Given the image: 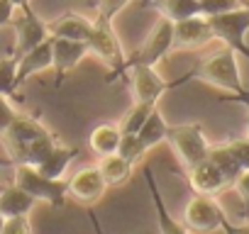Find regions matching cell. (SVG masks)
Returning a JSON list of instances; mask_svg holds the SVG:
<instances>
[{
	"mask_svg": "<svg viewBox=\"0 0 249 234\" xmlns=\"http://www.w3.org/2000/svg\"><path fill=\"white\" fill-rule=\"evenodd\" d=\"M171 49H174V20L164 17V20L154 27V32L147 37L144 47H142L140 51H135L130 59H124V64L117 68V73H124V71L132 68V66H154V64L161 61Z\"/></svg>",
	"mask_w": 249,
	"mask_h": 234,
	"instance_id": "cell-6",
	"label": "cell"
},
{
	"mask_svg": "<svg viewBox=\"0 0 249 234\" xmlns=\"http://www.w3.org/2000/svg\"><path fill=\"white\" fill-rule=\"evenodd\" d=\"M166 130H169L166 120L161 117V112L154 107V112L147 117V122H144L142 130L137 132V137L142 139V144H144L147 149H152V147H157V144H161V142L166 139Z\"/></svg>",
	"mask_w": 249,
	"mask_h": 234,
	"instance_id": "cell-22",
	"label": "cell"
},
{
	"mask_svg": "<svg viewBox=\"0 0 249 234\" xmlns=\"http://www.w3.org/2000/svg\"><path fill=\"white\" fill-rule=\"evenodd\" d=\"M149 149L142 144V139L137 137V134H122V139H120V147H117V154L120 156H124L132 166H137L142 159H144V154H147Z\"/></svg>",
	"mask_w": 249,
	"mask_h": 234,
	"instance_id": "cell-27",
	"label": "cell"
},
{
	"mask_svg": "<svg viewBox=\"0 0 249 234\" xmlns=\"http://www.w3.org/2000/svg\"><path fill=\"white\" fill-rule=\"evenodd\" d=\"M98 168H100V176H103V181H105L107 188H115V185L127 183L130 176H132V164L124 159V156H120V154L100 156Z\"/></svg>",
	"mask_w": 249,
	"mask_h": 234,
	"instance_id": "cell-19",
	"label": "cell"
},
{
	"mask_svg": "<svg viewBox=\"0 0 249 234\" xmlns=\"http://www.w3.org/2000/svg\"><path fill=\"white\" fill-rule=\"evenodd\" d=\"M227 149H230V151H232V156L239 161V166H242L244 171H249V137L227 142Z\"/></svg>",
	"mask_w": 249,
	"mask_h": 234,
	"instance_id": "cell-30",
	"label": "cell"
},
{
	"mask_svg": "<svg viewBox=\"0 0 249 234\" xmlns=\"http://www.w3.org/2000/svg\"><path fill=\"white\" fill-rule=\"evenodd\" d=\"M208 22L213 27L215 39L225 42L227 49L244 54L249 59V44L244 39L249 32V8L247 5H239V8L222 13V15H213V17H208Z\"/></svg>",
	"mask_w": 249,
	"mask_h": 234,
	"instance_id": "cell-3",
	"label": "cell"
},
{
	"mask_svg": "<svg viewBox=\"0 0 249 234\" xmlns=\"http://www.w3.org/2000/svg\"><path fill=\"white\" fill-rule=\"evenodd\" d=\"M213 39H215V34H213V27L205 15H196V17L174 22V47L196 49V47L210 44Z\"/></svg>",
	"mask_w": 249,
	"mask_h": 234,
	"instance_id": "cell-11",
	"label": "cell"
},
{
	"mask_svg": "<svg viewBox=\"0 0 249 234\" xmlns=\"http://www.w3.org/2000/svg\"><path fill=\"white\" fill-rule=\"evenodd\" d=\"M15 185L22 188L35 200L49 202L52 207H64L66 202V181L64 178H49L37 166L30 164H15Z\"/></svg>",
	"mask_w": 249,
	"mask_h": 234,
	"instance_id": "cell-2",
	"label": "cell"
},
{
	"mask_svg": "<svg viewBox=\"0 0 249 234\" xmlns=\"http://www.w3.org/2000/svg\"><path fill=\"white\" fill-rule=\"evenodd\" d=\"M44 132H47V127H44L39 120H35V117H25V115H18V117H15L13 125H10L8 132H5V144H8V149H10L13 166L22 159L25 149H27L35 139H39Z\"/></svg>",
	"mask_w": 249,
	"mask_h": 234,
	"instance_id": "cell-8",
	"label": "cell"
},
{
	"mask_svg": "<svg viewBox=\"0 0 249 234\" xmlns=\"http://www.w3.org/2000/svg\"><path fill=\"white\" fill-rule=\"evenodd\" d=\"M183 224L191 232H215V229H230V219L225 210L210 198L196 193L186 207H183Z\"/></svg>",
	"mask_w": 249,
	"mask_h": 234,
	"instance_id": "cell-5",
	"label": "cell"
},
{
	"mask_svg": "<svg viewBox=\"0 0 249 234\" xmlns=\"http://www.w3.org/2000/svg\"><path fill=\"white\" fill-rule=\"evenodd\" d=\"M93 20H88L86 15L78 13H66L61 15L54 25H49V34L54 37H64V39H76V42H88L90 32H93Z\"/></svg>",
	"mask_w": 249,
	"mask_h": 234,
	"instance_id": "cell-16",
	"label": "cell"
},
{
	"mask_svg": "<svg viewBox=\"0 0 249 234\" xmlns=\"http://www.w3.org/2000/svg\"><path fill=\"white\" fill-rule=\"evenodd\" d=\"M73 156H76V149H69V147H56L37 168L44 173V176H49V178H61L64 173H66V168H69V164L73 161Z\"/></svg>",
	"mask_w": 249,
	"mask_h": 234,
	"instance_id": "cell-23",
	"label": "cell"
},
{
	"mask_svg": "<svg viewBox=\"0 0 249 234\" xmlns=\"http://www.w3.org/2000/svg\"><path fill=\"white\" fill-rule=\"evenodd\" d=\"M15 13H18V8L10 3V0H0V27L10 25L13 17H15Z\"/></svg>",
	"mask_w": 249,
	"mask_h": 234,
	"instance_id": "cell-35",
	"label": "cell"
},
{
	"mask_svg": "<svg viewBox=\"0 0 249 234\" xmlns=\"http://www.w3.org/2000/svg\"><path fill=\"white\" fill-rule=\"evenodd\" d=\"M105 181L100 176V168L98 166H86L81 171H76L69 181H66V195H71L73 200L83 202V205H90V202H98L105 193Z\"/></svg>",
	"mask_w": 249,
	"mask_h": 234,
	"instance_id": "cell-10",
	"label": "cell"
},
{
	"mask_svg": "<svg viewBox=\"0 0 249 234\" xmlns=\"http://www.w3.org/2000/svg\"><path fill=\"white\" fill-rule=\"evenodd\" d=\"M144 181L149 185V193H152V202L157 207V217H159V232L161 234H188L186 224H181L178 219H174L164 205V198L159 193V188L154 185V176H152V168H144Z\"/></svg>",
	"mask_w": 249,
	"mask_h": 234,
	"instance_id": "cell-18",
	"label": "cell"
},
{
	"mask_svg": "<svg viewBox=\"0 0 249 234\" xmlns=\"http://www.w3.org/2000/svg\"><path fill=\"white\" fill-rule=\"evenodd\" d=\"M159 8L169 20L178 22V20L200 15V0H161Z\"/></svg>",
	"mask_w": 249,
	"mask_h": 234,
	"instance_id": "cell-26",
	"label": "cell"
},
{
	"mask_svg": "<svg viewBox=\"0 0 249 234\" xmlns=\"http://www.w3.org/2000/svg\"><path fill=\"white\" fill-rule=\"evenodd\" d=\"M208 159L220 168V173L227 178V183L232 185L242 173H244V168L239 166V161L232 156V151L227 149V144H220V147H210V154H208Z\"/></svg>",
	"mask_w": 249,
	"mask_h": 234,
	"instance_id": "cell-21",
	"label": "cell"
},
{
	"mask_svg": "<svg viewBox=\"0 0 249 234\" xmlns=\"http://www.w3.org/2000/svg\"><path fill=\"white\" fill-rule=\"evenodd\" d=\"M15 71H18V59L15 56L0 59V95L15 93Z\"/></svg>",
	"mask_w": 249,
	"mask_h": 234,
	"instance_id": "cell-28",
	"label": "cell"
},
{
	"mask_svg": "<svg viewBox=\"0 0 249 234\" xmlns=\"http://www.w3.org/2000/svg\"><path fill=\"white\" fill-rule=\"evenodd\" d=\"M239 5H242V0H200V15L213 17V15L230 13V10H234Z\"/></svg>",
	"mask_w": 249,
	"mask_h": 234,
	"instance_id": "cell-29",
	"label": "cell"
},
{
	"mask_svg": "<svg viewBox=\"0 0 249 234\" xmlns=\"http://www.w3.org/2000/svg\"><path fill=\"white\" fill-rule=\"evenodd\" d=\"M188 183H191L193 193H200V195H215L230 185L227 178L220 173V168L210 159L188 168Z\"/></svg>",
	"mask_w": 249,
	"mask_h": 234,
	"instance_id": "cell-14",
	"label": "cell"
},
{
	"mask_svg": "<svg viewBox=\"0 0 249 234\" xmlns=\"http://www.w3.org/2000/svg\"><path fill=\"white\" fill-rule=\"evenodd\" d=\"M154 107H157V105H152V102H137V100H135V105L124 112L122 122H120L122 134H137V132L142 130V125L147 122V117L154 112Z\"/></svg>",
	"mask_w": 249,
	"mask_h": 234,
	"instance_id": "cell-25",
	"label": "cell"
},
{
	"mask_svg": "<svg viewBox=\"0 0 249 234\" xmlns=\"http://www.w3.org/2000/svg\"><path fill=\"white\" fill-rule=\"evenodd\" d=\"M0 234H32L30 222H27V215L25 217H8Z\"/></svg>",
	"mask_w": 249,
	"mask_h": 234,
	"instance_id": "cell-33",
	"label": "cell"
},
{
	"mask_svg": "<svg viewBox=\"0 0 249 234\" xmlns=\"http://www.w3.org/2000/svg\"><path fill=\"white\" fill-rule=\"evenodd\" d=\"M15 117H18L15 107L8 102V98H5V95H0V134H5V132H8V127L13 125Z\"/></svg>",
	"mask_w": 249,
	"mask_h": 234,
	"instance_id": "cell-32",
	"label": "cell"
},
{
	"mask_svg": "<svg viewBox=\"0 0 249 234\" xmlns=\"http://www.w3.org/2000/svg\"><path fill=\"white\" fill-rule=\"evenodd\" d=\"M239 102H244V105H247V110H249V95H247V98H242Z\"/></svg>",
	"mask_w": 249,
	"mask_h": 234,
	"instance_id": "cell-39",
	"label": "cell"
},
{
	"mask_svg": "<svg viewBox=\"0 0 249 234\" xmlns=\"http://www.w3.org/2000/svg\"><path fill=\"white\" fill-rule=\"evenodd\" d=\"M3 224H5V217H3V215H0V232H3Z\"/></svg>",
	"mask_w": 249,
	"mask_h": 234,
	"instance_id": "cell-40",
	"label": "cell"
},
{
	"mask_svg": "<svg viewBox=\"0 0 249 234\" xmlns=\"http://www.w3.org/2000/svg\"><path fill=\"white\" fill-rule=\"evenodd\" d=\"M247 219H249V215H247Z\"/></svg>",
	"mask_w": 249,
	"mask_h": 234,
	"instance_id": "cell-42",
	"label": "cell"
},
{
	"mask_svg": "<svg viewBox=\"0 0 249 234\" xmlns=\"http://www.w3.org/2000/svg\"><path fill=\"white\" fill-rule=\"evenodd\" d=\"M232 185H234V190L239 193V198L244 200V205H247V210H249V171H244Z\"/></svg>",
	"mask_w": 249,
	"mask_h": 234,
	"instance_id": "cell-34",
	"label": "cell"
},
{
	"mask_svg": "<svg viewBox=\"0 0 249 234\" xmlns=\"http://www.w3.org/2000/svg\"><path fill=\"white\" fill-rule=\"evenodd\" d=\"M132 71V78H130V85H132V95L137 102H152L157 105V100L166 93V88L171 83H166L157 71L154 66H132L127 68Z\"/></svg>",
	"mask_w": 249,
	"mask_h": 234,
	"instance_id": "cell-12",
	"label": "cell"
},
{
	"mask_svg": "<svg viewBox=\"0 0 249 234\" xmlns=\"http://www.w3.org/2000/svg\"><path fill=\"white\" fill-rule=\"evenodd\" d=\"M10 3H13L18 10H22V8H30V0H10Z\"/></svg>",
	"mask_w": 249,
	"mask_h": 234,
	"instance_id": "cell-37",
	"label": "cell"
},
{
	"mask_svg": "<svg viewBox=\"0 0 249 234\" xmlns=\"http://www.w3.org/2000/svg\"><path fill=\"white\" fill-rule=\"evenodd\" d=\"M200 81L215 85V88H222L227 93H234L237 100L247 98L249 90L242 85V78H239V66H237V51L232 49H222L217 54H213L210 59H205L196 71H193Z\"/></svg>",
	"mask_w": 249,
	"mask_h": 234,
	"instance_id": "cell-1",
	"label": "cell"
},
{
	"mask_svg": "<svg viewBox=\"0 0 249 234\" xmlns=\"http://www.w3.org/2000/svg\"><path fill=\"white\" fill-rule=\"evenodd\" d=\"M120 139H122V130H120L117 125H107V122L93 127L90 134H88V144H90V149H93L98 156L117 154Z\"/></svg>",
	"mask_w": 249,
	"mask_h": 234,
	"instance_id": "cell-20",
	"label": "cell"
},
{
	"mask_svg": "<svg viewBox=\"0 0 249 234\" xmlns=\"http://www.w3.org/2000/svg\"><path fill=\"white\" fill-rule=\"evenodd\" d=\"M95 25H93V32H90V37H88V51H93L95 56H100L105 64H110L115 71L124 64V54H122V47H120V42H117V37H115V32H112V27H110V22H105V20H93Z\"/></svg>",
	"mask_w": 249,
	"mask_h": 234,
	"instance_id": "cell-9",
	"label": "cell"
},
{
	"mask_svg": "<svg viewBox=\"0 0 249 234\" xmlns=\"http://www.w3.org/2000/svg\"><path fill=\"white\" fill-rule=\"evenodd\" d=\"M35 202L37 200L32 195H27L22 188H18V185H5L3 190H0V215H3L5 219L8 217H25V215H30Z\"/></svg>",
	"mask_w": 249,
	"mask_h": 234,
	"instance_id": "cell-17",
	"label": "cell"
},
{
	"mask_svg": "<svg viewBox=\"0 0 249 234\" xmlns=\"http://www.w3.org/2000/svg\"><path fill=\"white\" fill-rule=\"evenodd\" d=\"M54 64V54H52V34L35 49H30L27 54H22L18 59V71H15V90L27 83L35 73H42L47 71L49 66Z\"/></svg>",
	"mask_w": 249,
	"mask_h": 234,
	"instance_id": "cell-13",
	"label": "cell"
},
{
	"mask_svg": "<svg viewBox=\"0 0 249 234\" xmlns=\"http://www.w3.org/2000/svg\"><path fill=\"white\" fill-rule=\"evenodd\" d=\"M130 5V0H100V8H98V20L110 22L120 10H124Z\"/></svg>",
	"mask_w": 249,
	"mask_h": 234,
	"instance_id": "cell-31",
	"label": "cell"
},
{
	"mask_svg": "<svg viewBox=\"0 0 249 234\" xmlns=\"http://www.w3.org/2000/svg\"><path fill=\"white\" fill-rule=\"evenodd\" d=\"M18 32V42H15V59H20L22 54H27L30 49L39 47L47 37H49V25H44L35 13L32 8H22L18 10V17H13L10 22Z\"/></svg>",
	"mask_w": 249,
	"mask_h": 234,
	"instance_id": "cell-7",
	"label": "cell"
},
{
	"mask_svg": "<svg viewBox=\"0 0 249 234\" xmlns=\"http://www.w3.org/2000/svg\"><path fill=\"white\" fill-rule=\"evenodd\" d=\"M59 144H56V139H54V134L47 130L39 139H35L27 149H25V154H22V159L18 161V164H30V166H39L54 149H56Z\"/></svg>",
	"mask_w": 249,
	"mask_h": 234,
	"instance_id": "cell-24",
	"label": "cell"
},
{
	"mask_svg": "<svg viewBox=\"0 0 249 234\" xmlns=\"http://www.w3.org/2000/svg\"><path fill=\"white\" fill-rule=\"evenodd\" d=\"M227 234H249V219H247L244 224H239V227H232V224H230Z\"/></svg>",
	"mask_w": 249,
	"mask_h": 234,
	"instance_id": "cell-36",
	"label": "cell"
},
{
	"mask_svg": "<svg viewBox=\"0 0 249 234\" xmlns=\"http://www.w3.org/2000/svg\"><path fill=\"white\" fill-rule=\"evenodd\" d=\"M166 142L174 147V151L181 156V161L188 168L205 161L208 154H210V144H208V139L203 134V127L198 122L169 127L166 130Z\"/></svg>",
	"mask_w": 249,
	"mask_h": 234,
	"instance_id": "cell-4",
	"label": "cell"
},
{
	"mask_svg": "<svg viewBox=\"0 0 249 234\" xmlns=\"http://www.w3.org/2000/svg\"><path fill=\"white\" fill-rule=\"evenodd\" d=\"M0 166H13V159H3V156H0ZM5 185H0V190H3Z\"/></svg>",
	"mask_w": 249,
	"mask_h": 234,
	"instance_id": "cell-38",
	"label": "cell"
},
{
	"mask_svg": "<svg viewBox=\"0 0 249 234\" xmlns=\"http://www.w3.org/2000/svg\"><path fill=\"white\" fill-rule=\"evenodd\" d=\"M242 5H247V8H249V0H242Z\"/></svg>",
	"mask_w": 249,
	"mask_h": 234,
	"instance_id": "cell-41",
	"label": "cell"
},
{
	"mask_svg": "<svg viewBox=\"0 0 249 234\" xmlns=\"http://www.w3.org/2000/svg\"><path fill=\"white\" fill-rule=\"evenodd\" d=\"M52 54H54V68L56 76L61 78L64 73H69L73 66H78V61L88 54V44L86 42H76V39H64V37H54L52 34Z\"/></svg>",
	"mask_w": 249,
	"mask_h": 234,
	"instance_id": "cell-15",
	"label": "cell"
}]
</instances>
